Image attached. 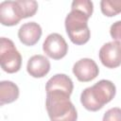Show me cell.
<instances>
[{"label": "cell", "instance_id": "1", "mask_svg": "<svg viewBox=\"0 0 121 121\" xmlns=\"http://www.w3.org/2000/svg\"><path fill=\"white\" fill-rule=\"evenodd\" d=\"M116 87L108 79H101L95 85L84 89L80 95V102L83 107L91 112L100 110L115 95Z\"/></svg>", "mask_w": 121, "mask_h": 121}, {"label": "cell", "instance_id": "2", "mask_svg": "<svg viewBox=\"0 0 121 121\" xmlns=\"http://www.w3.org/2000/svg\"><path fill=\"white\" fill-rule=\"evenodd\" d=\"M45 106L51 121H77L78 113L70 95L58 91L46 92Z\"/></svg>", "mask_w": 121, "mask_h": 121}, {"label": "cell", "instance_id": "3", "mask_svg": "<svg viewBox=\"0 0 121 121\" xmlns=\"http://www.w3.org/2000/svg\"><path fill=\"white\" fill-rule=\"evenodd\" d=\"M91 16L78 9H72L65 18V29L71 42L81 45L86 43L91 36L88 20Z\"/></svg>", "mask_w": 121, "mask_h": 121}, {"label": "cell", "instance_id": "4", "mask_svg": "<svg viewBox=\"0 0 121 121\" xmlns=\"http://www.w3.org/2000/svg\"><path fill=\"white\" fill-rule=\"evenodd\" d=\"M0 62L2 69L9 74L18 72L22 65L21 54L13 42L5 37L0 39Z\"/></svg>", "mask_w": 121, "mask_h": 121}, {"label": "cell", "instance_id": "5", "mask_svg": "<svg viewBox=\"0 0 121 121\" xmlns=\"http://www.w3.org/2000/svg\"><path fill=\"white\" fill-rule=\"evenodd\" d=\"M43 50L49 58L60 60L67 54L68 44L60 34L51 33L45 38L43 43Z\"/></svg>", "mask_w": 121, "mask_h": 121}, {"label": "cell", "instance_id": "6", "mask_svg": "<svg viewBox=\"0 0 121 121\" xmlns=\"http://www.w3.org/2000/svg\"><path fill=\"white\" fill-rule=\"evenodd\" d=\"M99 60L107 68H116L121 65V43L112 41L104 43L98 53Z\"/></svg>", "mask_w": 121, "mask_h": 121}, {"label": "cell", "instance_id": "7", "mask_svg": "<svg viewBox=\"0 0 121 121\" xmlns=\"http://www.w3.org/2000/svg\"><path fill=\"white\" fill-rule=\"evenodd\" d=\"M73 73L79 81L88 82L95 79L98 76L99 68L94 60L83 58L74 64Z\"/></svg>", "mask_w": 121, "mask_h": 121}, {"label": "cell", "instance_id": "8", "mask_svg": "<svg viewBox=\"0 0 121 121\" xmlns=\"http://www.w3.org/2000/svg\"><path fill=\"white\" fill-rule=\"evenodd\" d=\"M22 19L17 1H3L0 4V22L3 26H16Z\"/></svg>", "mask_w": 121, "mask_h": 121}, {"label": "cell", "instance_id": "9", "mask_svg": "<svg viewBox=\"0 0 121 121\" xmlns=\"http://www.w3.org/2000/svg\"><path fill=\"white\" fill-rule=\"evenodd\" d=\"M42 33V27L38 23L28 22L24 24L19 28L18 38L23 44L26 46H32L39 42Z\"/></svg>", "mask_w": 121, "mask_h": 121}, {"label": "cell", "instance_id": "10", "mask_svg": "<svg viewBox=\"0 0 121 121\" xmlns=\"http://www.w3.org/2000/svg\"><path fill=\"white\" fill-rule=\"evenodd\" d=\"M26 71L33 78H43L50 71V61L43 55H34L27 61Z\"/></svg>", "mask_w": 121, "mask_h": 121}, {"label": "cell", "instance_id": "11", "mask_svg": "<svg viewBox=\"0 0 121 121\" xmlns=\"http://www.w3.org/2000/svg\"><path fill=\"white\" fill-rule=\"evenodd\" d=\"M74 89L72 79L65 74H57L50 78L45 85V91H58L71 95Z\"/></svg>", "mask_w": 121, "mask_h": 121}, {"label": "cell", "instance_id": "12", "mask_svg": "<svg viewBox=\"0 0 121 121\" xmlns=\"http://www.w3.org/2000/svg\"><path fill=\"white\" fill-rule=\"evenodd\" d=\"M19 97L18 86L9 80L0 82V105L12 103Z\"/></svg>", "mask_w": 121, "mask_h": 121}, {"label": "cell", "instance_id": "13", "mask_svg": "<svg viewBox=\"0 0 121 121\" xmlns=\"http://www.w3.org/2000/svg\"><path fill=\"white\" fill-rule=\"evenodd\" d=\"M100 9L105 16H115L121 13V0H102L100 2Z\"/></svg>", "mask_w": 121, "mask_h": 121}, {"label": "cell", "instance_id": "14", "mask_svg": "<svg viewBox=\"0 0 121 121\" xmlns=\"http://www.w3.org/2000/svg\"><path fill=\"white\" fill-rule=\"evenodd\" d=\"M17 4L19 5L23 19L32 17L38 9V3L34 0H18Z\"/></svg>", "mask_w": 121, "mask_h": 121}, {"label": "cell", "instance_id": "15", "mask_svg": "<svg viewBox=\"0 0 121 121\" xmlns=\"http://www.w3.org/2000/svg\"><path fill=\"white\" fill-rule=\"evenodd\" d=\"M72 9H78L80 11L85 12L89 16H92L94 10L93 2L90 0H75L72 2L71 5Z\"/></svg>", "mask_w": 121, "mask_h": 121}, {"label": "cell", "instance_id": "16", "mask_svg": "<svg viewBox=\"0 0 121 121\" xmlns=\"http://www.w3.org/2000/svg\"><path fill=\"white\" fill-rule=\"evenodd\" d=\"M102 121H121V109L114 107L108 110L104 113Z\"/></svg>", "mask_w": 121, "mask_h": 121}, {"label": "cell", "instance_id": "17", "mask_svg": "<svg viewBox=\"0 0 121 121\" xmlns=\"http://www.w3.org/2000/svg\"><path fill=\"white\" fill-rule=\"evenodd\" d=\"M110 34L114 41L121 43V21H116L111 26Z\"/></svg>", "mask_w": 121, "mask_h": 121}]
</instances>
